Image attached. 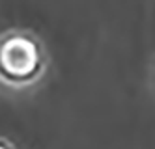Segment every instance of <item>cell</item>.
Segmentation results:
<instances>
[{
	"label": "cell",
	"mask_w": 155,
	"mask_h": 149,
	"mask_svg": "<svg viewBox=\"0 0 155 149\" xmlns=\"http://www.w3.org/2000/svg\"><path fill=\"white\" fill-rule=\"evenodd\" d=\"M0 149H4V147H2V145H0Z\"/></svg>",
	"instance_id": "obj_2"
},
{
	"label": "cell",
	"mask_w": 155,
	"mask_h": 149,
	"mask_svg": "<svg viewBox=\"0 0 155 149\" xmlns=\"http://www.w3.org/2000/svg\"><path fill=\"white\" fill-rule=\"evenodd\" d=\"M38 63L36 45L26 37H12L0 47V65L8 75L23 76L34 71Z\"/></svg>",
	"instance_id": "obj_1"
}]
</instances>
